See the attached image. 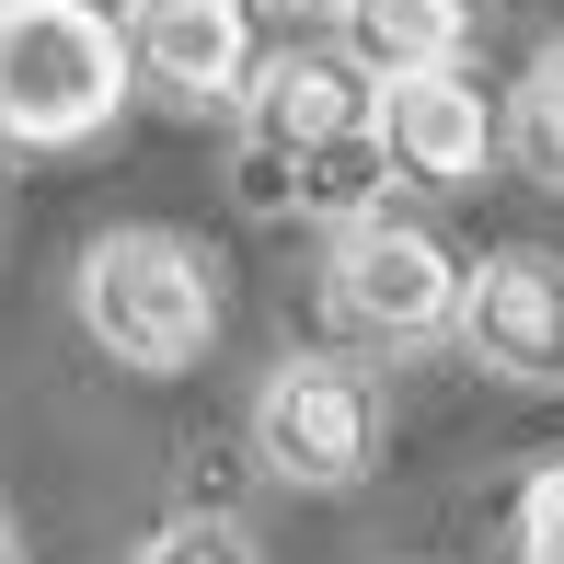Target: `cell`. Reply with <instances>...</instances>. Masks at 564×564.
<instances>
[{
	"mask_svg": "<svg viewBox=\"0 0 564 564\" xmlns=\"http://www.w3.org/2000/svg\"><path fill=\"white\" fill-rule=\"evenodd\" d=\"M127 93H139L127 12H105V0H0V139L82 150L116 127Z\"/></svg>",
	"mask_w": 564,
	"mask_h": 564,
	"instance_id": "cell-1",
	"label": "cell"
},
{
	"mask_svg": "<svg viewBox=\"0 0 564 564\" xmlns=\"http://www.w3.org/2000/svg\"><path fill=\"white\" fill-rule=\"evenodd\" d=\"M69 300H82V335L139 380H185L219 346V265L185 230H150V219L105 230L69 276Z\"/></svg>",
	"mask_w": 564,
	"mask_h": 564,
	"instance_id": "cell-2",
	"label": "cell"
},
{
	"mask_svg": "<svg viewBox=\"0 0 564 564\" xmlns=\"http://www.w3.org/2000/svg\"><path fill=\"white\" fill-rule=\"evenodd\" d=\"M253 460L300 496H346L380 460V380L357 357H276L253 392Z\"/></svg>",
	"mask_w": 564,
	"mask_h": 564,
	"instance_id": "cell-3",
	"label": "cell"
},
{
	"mask_svg": "<svg viewBox=\"0 0 564 564\" xmlns=\"http://www.w3.org/2000/svg\"><path fill=\"white\" fill-rule=\"evenodd\" d=\"M323 300H335V323H346V335H369V346H426V335H449V323H460V253H449L426 219L369 208V219L335 230Z\"/></svg>",
	"mask_w": 564,
	"mask_h": 564,
	"instance_id": "cell-4",
	"label": "cell"
},
{
	"mask_svg": "<svg viewBox=\"0 0 564 564\" xmlns=\"http://www.w3.org/2000/svg\"><path fill=\"white\" fill-rule=\"evenodd\" d=\"M357 116H380V93H369L357 58H335V46H276V58H253V82H242V150H230L242 208L265 219L276 162L312 150V139H335V127H357Z\"/></svg>",
	"mask_w": 564,
	"mask_h": 564,
	"instance_id": "cell-5",
	"label": "cell"
},
{
	"mask_svg": "<svg viewBox=\"0 0 564 564\" xmlns=\"http://www.w3.org/2000/svg\"><path fill=\"white\" fill-rule=\"evenodd\" d=\"M449 335L473 346V369L519 380V392H553L564 380V253L507 242L484 265H460V323Z\"/></svg>",
	"mask_w": 564,
	"mask_h": 564,
	"instance_id": "cell-6",
	"label": "cell"
},
{
	"mask_svg": "<svg viewBox=\"0 0 564 564\" xmlns=\"http://www.w3.org/2000/svg\"><path fill=\"white\" fill-rule=\"evenodd\" d=\"M127 58L162 105L208 116L253 82V0H127Z\"/></svg>",
	"mask_w": 564,
	"mask_h": 564,
	"instance_id": "cell-7",
	"label": "cell"
},
{
	"mask_svg": "<svg viewBox=\"0 0 564 564\" xmlns=\"http://www.w3.org/2000/svg\"><path fill=\"white\" fill-rule=\"evenodd\" d=\"M380 139H392L403 185H484V162H496V105H484L473 69H426V82L380 93Z\"/></svg>",
	"mask_w": 564,
	"mask_h": 564,
	"instance_id": "cell-8",
	"label": "cell"
},
{
	"mask_svg": "<svg viewBox=\"0 0 564 564\" xmlns=\"http://www.w3.org/2000/svg\"><path fill=\"white\" fill-rule=\"evenodd\" d=\"M369 208H392V139H380V116H357V127H335V139L289 150L276 185H265V219H335L346 230Z\"/></svg>",
	"mask_w": 564,
	"mask_h": 564,
	"instance_id": "cell-9",
	"label": "cell"
},
{
	"mask_svg": "<svg viewBox=\"0 0 564 564\" xmlns=\"http://www.w3.org/2000/svg\"><path fill=\"white\" fill-rule=\"evenodd\" d=\"M335 23L369 82H426V69H460L473 46V0H346Z\"/></svg>",
	"mask_w": 564,
	"mask_h": 564,
	"instance_id": "cell-10",
	"label": "cell"
},
{
	"mask_svg": "<svg viewBox=\"0 0 564 564\" xmlns=\"http://www.w3.org/2000/svg\"><path fill=\"white\" fill-rule=\"evenodd\" d=\"M519 150H530L542 185H564V46H542L530 82H519Z\"/></svg>",
	"mask_w": 564,
	"mask_h": 564,
	"instance_id": "cell-11",
	"label": "cell"
},
{
	"mask_svg": "<svg viewBox=\"0 0 564 564\" xmlns=\"http://www.w3.org/2000/svg\"><path fill=\"white\" fill-rule=\"evenodd\" d=\"M139 564H253V530L219 519V507H185V519H162L139 542Z\"/></svg>",
	"mask_w": 564,
	"mask_h": 564,
	"instance_id": "cell-12",
	"label": "cell"
},
{
	"mask_svg": "<svg viewBox=\"0 0 564 564\" xmlns=\"http://www.w3.org/2000/svg\"><path fill=\"white\" fill-rule=\"evenodd\" d=\"M519 564H564V460H542L519 496Z\"/></svg>",
	"mask_w": 564,
	"mask_h": 564,
	"instance_id": "cell-13",
	"label": "cell"
},
{
	"mask_svg": "<svg viewBox=\"0 0 564 564\" xmlns=\"http://www.w3.org/2000/svg\"><path fill=\"white\" fill-rule=\"evenodd\" d=\"M0 564H35V553H23V519H12V507H0Z\"/></svg>",
	"mask_w": 564,
	"mask_h": 564,
	"instance_id": "cell-14",
	"label": "cell"
},
{
	"mask_svg": "<svg viewBox=\"0 0 564 564\" xmlns=\"http://www.w3.org/2000/svg\"><path fill=\"white\" fill-rule=\"evenodd\" d=\"M276 12H346V0H276Z\"/></svg>",
	"mask_w": 564,
	"mask_h": 564,
	"instance_id": "cell-15",
	"label": "cell"
}]
</instances>
